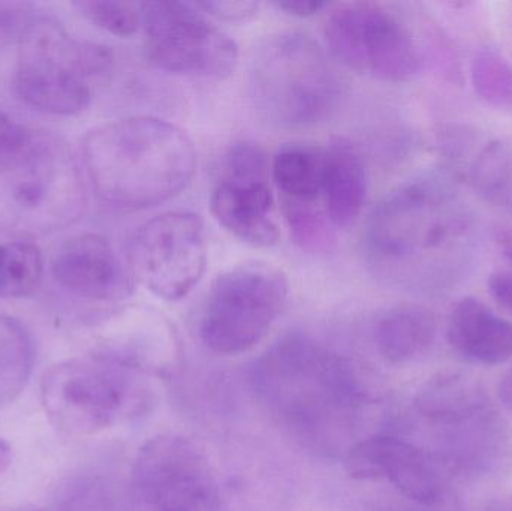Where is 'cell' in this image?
I'll return each instance as SVG.
<instances>
[{"mask_svg":"<svg viewBox=\"0 0 512 511\" xmlns=\"http://www.w3.org/2000/svg\"><path fill=\"white\" fill-rule=\"evenodd\" d=\"M346 471L357 480H388L415 503L433 506L442 500L448 468L441 458L399 438H366L351 447Z\"/></svg>","mask_w":512,"mask_h":511,"instance_id":"cell-12","label":"cell"},{"mask_svg":"<svg viewBox=\"0 0 512 511\" xmlns=\"http://www.w3.org/2000/svg\"><path fill=\"white\" fill-rule=\"evenodd\" d=\"M255 372L259 390L277 416L312 440L342 432L370 401V390L354 366L306 336L277 342Z\"/></svg>","mask_w":512,"mask_h":511,"instance_id":"cell-3","label":"cell"},{"mask_svg":"<svg viewBox=\"0 0 512 511\" xmlns=\"http://www.w3.org/2000/svg\"><path fill=\"white\" fill-rule=\"evenodd\" d=\"M289 281L273 264L249 261L218 276L201 317L200 335L213 353L252 350L285 308Z\"/></svg>","mask_w":512,"mask_h":511,"instance_id":"cell-7","label":"cell"},{"mask_svg":"<svg viewBox=\"0 0 512 511\" xmlns=\"http://www.w3.org/2000/svg\"><path fill=\"white\" fill-rule=\"evenodd\" d=\"M502 255L508 263L507 269L510 270L512 276V237L502 239Z\"/></svg>","mask_w":512,"mask_h":511,"instance_id":"cell-35","label":"cell"},{"mask_svg":"<svg viewBox=\"0 0 512 511\" xmlns=\"http://www.w3.org/2000/svg\"><path fill=\"white\" fill-rule=\"evenodd\" d=\"M274 6L280 11H285L286 14L304 18L312 17L330 5L327 2H319V0H288V2L274 3Z\"/></svg>","mask_w":512,"mask_h":511,"instance_id":"cell-32","label":"cell"},{"mask_svg":"<svg viewBox=\"0 0 512 511\" xmlns=\"http://www.w3.org/2000/svg\"><path fill=\"white\" fill-rule=\"evenodd\" d=\"M435 336V317L421 306H402L387 312L375 332L379 353L391 363L408 362L424 353Z\"/></svg>","mask_w":512,"mask_h":511,"instance_id":"cell-20","label":"cell"},{"mask_svg":"<svg viewBox=\"0 0 512 511\" xmlns=\"http://www.w3.org/2000/svg\"><path fill=\"white\" fill-rule=\"evenodd\" d=\"M81 15L111 35L129 38L143 26L141 2L125 0H80L74 3Z\"/></svg>","mask_w":512,"mask_h":511,"instance_id":"cell-26","label":"cell"},{"mask_svg":"<svg viewBox=\"0 0 512 511\" xmlns=\"http://www.w3.org/2000/svg\"><path fill=\"white\" fill-rule=\"evenodd\" d=\"M271 164L261 146L242 141L231 146L227 155V176L268 179Z\"/></svg>","mask_w":512,"mask_h":511,"instance_id":"cell-28","label":"cell"},{"mask_svg":"<svg viewBox=\"0 0 512 511\" xmlns=\"http://www.w3.org/2000/svg\"><path fill=\"white\" fill-rule=\"evenodd\" d=\"M271 177L282 201L319 203L324 191V147L304 143L280 147L271 161Z\"/></svg>","mask_w":512,"mask_h":511,"instance_id":"cell-19","label":"cell"},{"mask_svg":"<svg viewBox=\"0 0 512 511\" xmlns=\"http://www.w3.org/2000/svg\"><path fill=\"white\" fill-rule=\"evenodd\" d=\"M14 89L30 107L56 116L83 113L92 101V87L84 81L26 65L17 66Z\"/></svg>","mask_w":512,"mask_h":511,"instance_id":"cell-18","label":"cell"},{"mask_svg":"<svg viewBox=\"0 0 512 511\" xmlns=\"http://www.w3.org/2000/svg\"><path fill=\"white\" fill-rule=\"evenodd\" d=\"M472 83L487 104L512 107V66L495 48L484 47L475 54Z\"/></svg>","mask_w":512,"mask_h":511,"instance_id":"cell-25","label":"cell"},{"mask_svg":"<svg viewBox=\"0 0 512 511\" xmlns=\"http://www.w3.org/2000/svg\"><path fill=\"white\" fill-rule=\"evenodd\" d=\"M367 197V170L358 147L336 137L325 147L322 201L331 225L346 228L357 221Z\"/></svg>","mask_w":512,"mask_h":511,"instance_id":"cell-17","label":"cell"},{"mask_svg":"<svg viewBox=\"0 0 512 511\" xmlns=\"http://www.w3.org/2000/svg\"><path fill=\"white\" fill-rule=\"evenodd\" d=\"M84 164L111 206L144 210L182 194L197 173V150L183 129L152 116L104 123L87 134Z\"/></svg>","mask_w":512,"mask_h":511,"instance_id":"cell-2","label":"cell"},{"mask_svg":"<svg viewBox=\"0 0 512 511\" xmlns=\"http://www.w3.org/2000/svg\"><path fill=\"white\" fill-rule=\"evenodd\" d=\"M57 285L87 302H120L134 291V276L110 240L81 234L68 240L51 261Z\"/></svg>","mask_w":512,"mask_h":511,"instance_id":"cell-13","label":"cell"},{"mask_svg":"<svg viewBox=\"0 0 512 511\" xmlns=\"http://www.w3.org/2000/svg\"><path fill=\"white\" fill-rule=\"evenodd\" d=\"M137 393L131 366L107 356L65 360L41 380L45 416L69 435L96 434L116 425L134 411Z\"/></svg>","mask_w":512,"mask_h":511,"instance_id":"cell-6","label":"cell"},{"mask_svg":"<svg viewBox=\"0 0 512 511\" xmlns=\"http://www.w3.org/2000/svg\"><path fill=\"white\" fill-rule=\"evenodd\" d=\"M134 483L152 511H219L221 486L206 453L189 438L159 435L134 462Z\"/></svg>","mask_w":512,"mask_h":511,"instance_id":"cell-11","label":"cell"},{"mask_svg":"<svg viewBox=\"0 0 512 511\" xmlns=\"http://www.w3.org/2000/svg\"><path fill=\"white\" fill-rule=\"evenodd\" d=\"M206 228L200 215L167 212L141 225L129 246V269L153 296L177 302L188 296L206 272Z\"/></svg>","mask_w":512,"mask_h":511,"instance_id":"cell-10","label":"cell"},{"mask_svg":"<svg viewBox=\"0 0 512 511\" xmlns=\"http://www.w3.org/2000/svg\"><path fill=\"white\" fill-rule=\"evenodd\" d=\"M283 213L292 239L307 251H321L331 242V225L327 213L322 212L318 203H294L283 201Z\"/></svg>","mask_w":512,"mask_h":511,"instance_id":"cell-27","label":"cell"},{"mask_svg":"<svg viewBox=\"0 0 512 511\" xmlns=\"http://www.w3.org/2000/svg\"><path fill=\"white\" fill-rule=\"evenodd\" d=\"M80 165L53 132L32 131L0 153V231L41 236L74 225L86 210Z\"/></svg>","mask_w":512,"mask_h":511,"instance_id":"cell-4","label":"cell"},{"mask_svg":"<svg viewBox=\"0 0 512 511\" xmlns=\"http://www.w3.org/2000/svg\"><path fill=\"white\" fill-rule=\"evenodd\" d=\"M36 18L33 3L0 2V51L20 45Z\"/></svg>","mask_w":512,"mask_h":511,"instance_id":"cell-29","label":"cell"},{"mask_svg":"<svg viewBox=\"0 0 512 511\" xmlns=\"http://www.w3.org/2000/svg\"><path fill=\"white\" fill-rule=\"evenodd\" d=\"M44 276V257L35 243L27 240L0 245V299L32 296Z\"/></svg>","mask_w":512,"mask_h":511,"instance_id":"cell-24","label":"cell"},{"mask_svg":"<svg viewBox=\"0 0 512 511\" xmlns=\"http://www.w3.org/2000/svg\"><path fill=\"white\" fill-rule=\"evenodd\" d=\"M210 209L228 233L248 245L271 248L279 242L268 179L225 176L213 189Z\"/></svg>","mask_w":512,"mask_h":511,"instance_id":"cell-15","label":"cell"},{"mask_svg":"<svg viewBox=\"0 0 512 511\" xmlns=\"http://www.w3.org/2000/svg\"><path fill=\"white\" fill-rule=\"evenodd\" d=\"M0 511H42V510L36 509V507H14V509H6V510H0Z\"/></svg>","mask_w":512,"mask_h":511,"instance_id":"cell-36","label":"cell"},{"mask_svg":"<svg viewBox=\"0 0 512 511\" xmlns=\"http://www.w3.org/2000/svg\"><path fill=\"white\" fill-rule=\"evenodd\" d=\"M195 5L207 15V17L216 18V20L231 21H249L256 17L259 11L258 2H236V0H206V2H197Z\"/></svg>","mask_w":512,"mask_h":511,"instance_id":"cell-30","label":"cell"},{"mask_svg":"<svg viewBox=\"0 0 512 511\" xmlns=\"http://www.w3.org/2000/svg\"><path fill=\"white\" fill-rule=\"evenodd\" d=\"M29 129L18 125L17 122L0 111V153L8 152L26 138Z\"/></svg>","mask_w":512,"mask_h":511,"instance_id":"cell-31","label":"cell"},{"mask_svg":"<svg viewBox=\"0 0 512 511\" xmlns=\"http://www.w3.org/2000/svg\"><path fill=\"white\" fill-rule=\"evenodd\" d=\"M20 65L78 78L92 87L114 69V53L107 45L80 41L54 18L38 17L20 42Z\"/></svg>","mask_w":512,"mask_h":511,"instance_id":"cell-14","label":"cell"},{"mask_svg":"<svg viewBox=\"0 0 512 511\" xmlns=\"http://www.w3.org/2000/svg\"><path fill=\"white\" fill-rule=\"evenodd\" d=\"M486 407V396L471 378L462 374L433 378L417 396V408L435 422L457 423L477 416Z\"/></svg>","mask_w":512,"mask_h":511,"instance_id":"cell-21","label":"cell"},{"mask_svg":"<svg viewBox=\"0 0 512 511\" xmlns=\"http://www.w3.org/2000/svg\"><path fill=\"white\" fill-rule=\"evenodd\" d=\"M499 398H501L502 404L512 411V368L499 384Z\"/></svg>","mask_w":512,"mask_h":511,"instance_id":"cell-33","label":"cell"},{"mask_svg":"<svg viewBox=\"0 0 512 511\" xmlns=\"http://www.w3.org/2000/svg\"><path fill=\"white\" fill-rule=\"evenodd\" d=\"M447 338L456 353L480 365H502L512 359V324L475 297L454 306Z\"/></svg>","mask_w":512,"mask_h":511,"instance_id":"cell-16","label":"cell"},{"mask_svg":"<svg viewBox=\"0 0 512 511\" xmlns=\"http://www.w3.org/2000/svg\"><path fill=\"white\" fill-rule=\"evenodd\" d=\"M12 464V449L5 440L0 438V474L8 471Z\"/></svg>","mask_w":512,"mask_h":511,"instance_id":"cell-34","label":"cell"},{"mask_svg":"<svg viewBox=\"0 0 512 511\" xmlns=\"http://www.w3.org/2000/svg\"><path fill=\"white\" fill-rule=\"evenodd\" d=\"M468 174L481 200L512 213V137L489 141L472 159Z\"/></svg>","mask_w":512,"mask_h":511,"instance_id":"cell-23","label":"cell"},{"mask_svg":"<svg viewBox=\"0 0 512 511\" xmlns=\"http://www.w3.org/2000/svg\"><path fill=\"white\" fill-rule=\"evenodd\" d=\"M252 86L262 114L286 128L324 122L342 96V81L324 48L301 32L277 33L259 47Z\"/></svg>","mask_w":512,"mask_h":511,"instance_id":"cell-5","label":"cell"},{"mask_svg":"<svg viewBox=\"0 0 512 511\" xmlns=\"http://www.w3.org/2000/svg\"><path fill=\"white\" fill-rule=\"evenodd\" d=\"M35 345L26 327L0 314V405L17 401L32 377Z\"/></svg>","mask_w":512,"mask_h":511,"instance_id":"cell-22","label":"cell"},{"mask_svg":"<svg viewBox=\"0 0 512 511\" xmlns=\"http://www.w3.org/2000/svg\"><path fill=\"white\" fill-rule=\"evenodd\" d=\"M363 242L369 260L391 275L450 282L471 254L474 218L453 186L439 177H420L376 204Z\"/></svg>","mask_w":512,"mask_h":511,"instance_id":"cell-1","label":"cell"},{"mask_svg":"<svg viewBox=\"0 0 512 511\" xmlns=\"http://www.w3.org/2000/svg\"><path fill=\"white\" fill-rule=\"evenodd\" d=\"M324 38L337 62L387 83L411 80L423 62L405 21L378 2L340 3L325 21Z\"/></svg>","mask_w":512,"mask_h":511,"instance_id":"cell-8","label":"cell"},{"mask_svg":"<svg viewBox=\"0 0 512 511\" xmlns=\"http://www.w3.org/2000/svg\"><path fill=\"white\" fill-rule=\"evenodd\" d=\"M149 62L168 74L224 80L239 65V47L195 3L141 2Z\"/></svg>","mask_w":512,"mask_h":511,"instance_id":"cell-9","label":"cell"}]
</instances>
